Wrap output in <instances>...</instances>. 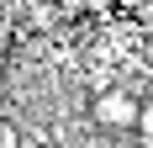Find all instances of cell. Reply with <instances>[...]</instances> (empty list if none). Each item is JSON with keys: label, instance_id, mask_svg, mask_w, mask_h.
I'll list each match as a JSON object with an SVG mask.
<instances>
[{"label": "cell", "instance_id": "6da1fadb", "mask_svg": "<svg viewBox=\"0 0 153 148\" xmlns=\"http://www.w3.org/2000/svg\"><path fill=\"white\" fill-rule=\"evenodd\" d=\"M90 122L100 132H132V122H137V90L127 85H106L90 95Z\"/></svg>", "mask_w": 153, "mask_h": 148}, {"label": "cell", "instance_id": "7a4b0ae2", "mask_svg": "<svg viewBox=\"0 0 153 148\" xmlns=\"http://www.w3.org/2000/svg\"><path fill=\"white\" fill-rule=\"evenodd\" d=\"M132 132L143 143H153V95H137V122H132Z\"/></svg>", "mask_w": 153, "mask_h": 148}, {"label": "cell", "instance_id": "3957f363", "mask_svg": "<svg viewBox=\"0 0 153 148\" xmlns=\"http://www.w3.org/2000/svg\"><path fill=\"white\" fill-rule=\"evenodd\" d=\"M11 79V53H0V85Z\"/></svg>", "mask_w": 153, "mask_h": 148}]
</instances>
